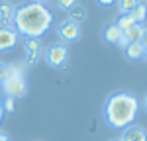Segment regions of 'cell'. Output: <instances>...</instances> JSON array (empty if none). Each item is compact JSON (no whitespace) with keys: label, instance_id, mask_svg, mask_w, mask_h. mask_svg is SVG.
<instances>
[{"label":"cell","instance_id":"2","mask_svg":"<svg viewBox=\"0 0 147 141\" xmlns=\"http://www.w3.org/2000/svg\"><path fill=\"white\" fill-rule=\"evenodd\" d=\"M139 100L131 92H114L104 104V120L114 129H124L134 124Z\"/></svg>","mask_w":147,"mask_h":141},{"label":"cell","instance_id":"9","mask_svg":"<svg viewBox=\"0 0 147 141\" xmlns=\"http://www.w3.org/2000/svg\"><path fill=\"white\" fill-rule=\"evenodd\" d=\"M120 141H147V131L145 128L131 124V126L124 128V135L120 137Z\"/></svg>","mask_w":147,"mask_h":141},{"label":"cell","instance_id":"23","mask_svg":"<svg viewBox=\"0 0 147 141\" xmlns=\"http://www.w3.org/2000/svg\"><path fill=\"white\" fill-rule=\"evenodd\" d=\"M2 117H4V108H2V100H0V122H2Z\"/></svg>","mask_w":147,"mask_h":141},{"label":"cell","instance_id":"3","mask_svg":"<svg viewBox=\"0 0 147 141\" xmlns=\"http://www.w3.org/2000/svg\"><path fill=\"white\" fill-rule=\"evenodd\" d=\"M2 84V92L6 94L8 98H22L28 92V84H26V79H24V69L22 65H10V75L8 79Z\"/></svg>","mask_w":147,"mask_h":141},{"label":"cell","instance_id":"27","mask_svg":"<svg viewBox=\"0 0 147 141\" xmlns=\"http://www.w3.org/2000/svg\"><path fill=\"white\" fill-rule=\"evenodd\" d=\"M110 141H120V139H110Z\"/></svg>","mask_w":147,"mask_h":141},{"label":"cell","instance_id":"17","mask_svg":"<svg viewBox=\"0 0 147 141\" xmlns=\"http://www.w3.org/2000/svg\"><path fill=\"white\" fill-rule=\"evenodd\" d=\"M77 4V0H55V6L59 8V10H71L73 6Z\"/></svg>","mask_w":147,"mask_h":141},{"label":"cell","instance_id":"18","mask_svg":"<svg viewBox=\"0 0 147 141\" xmlns=\"http://www.w3.org/2000/svg\"><path fill=\"white\" fill-rule=\"evenodd\" d=\"M10 75V65H6L4 61H0V82H4Z\"/></svg>","mask_w":147,"mask_h":141},{"label":"cell","instance_id":"21","mask_svg":"<svg viewBox=\"0 0 147 141\" xmlns=\"http://www.w3.org/2000/svg\"><path fill=\"white\" fill-rule=\"evenodd\" d=\"M98 2H100L102 6H110V4H112L114 0H98Z\"/></svg>","mask_w":147,"mask_h":141},{"label":"cell","instance_id":"24","mask_svg":"<svg viewBox=\"0 0 147 141\" xmlns=\"http://www.w3.org/2000/svg\"><path fill=\"white\" fill-rule=\"evenodd\" d=\"M143 108H145V110H147V94H145V96H143Z\"/></svg>","mask_w":147,"mask_h":141},{"label":"cell","instance_id":"26","mask_svg":"<svg viewBox=\"0 0 147 141\" xmlns=\"http://www.w3.org/2000/svg\"><path fill=\"white\" fill-rule=\"evenodd\" d=\"M143 59H147V47H145V53H143Z\"/></svg>","mask_w":147,"mask_h":141},{"label":"cell","instance_id":"5","mask_svg":"<svg viewBox=\"0 0 147 141\" xmlns=\"http://www.w3.org/2000/svg\"><path fill=\"white\" fill-rule=\"evenodd\" d=\"M24 51H26V63L30 67H34L39 63V59L43 55V49H41V41L35 39V37H26L24 39Z\"/></svg>","mask_w":147,"mask_h":141},{"label":"cell","instance_id":"11","mask_svg":"<svg viewBox=\"0 0 147 141\" xmlns=\"http://www.w3.org/2000/svg\"><path fill=\"white\" fill-rule=\"evenodd\" d=\"M124 49H125V57L131 59V61L143 59V53H145V45H143L141 41H134V43H127Z\"/></svg>","mask_w":147,"mask_h":141},{"label":"cell","instance_id":"13","mask_svg":"<svg viewBox=\"0 0 147 141\" xmlns=\"http://www.w3.org/2000/svg\"><path fill=\"white\" fill-rule=\"evenodd\" d=\"M86 20V10H84V6H80V4H75L71 10H69V22L77 23L79 26L80 22H84Z\"/></svg>","mask_w":147,"mask_h":141},{"label":"cell","instance_id":"7","mask_svg":"<svg viewBox=\"0 0 147 141\" xmlns=\"http://www.w3.org/2000/svg\"><path fill=\"white\" fill-rule=\"evenodd\" d=\"M143 32H145V26H141V23H136L134 28L125 30L124 34H122V39L118 41V45H120V47H125L127 43L141 41V37H143Z\"/></svg>","mask_w":147,"mask_h":141},{"label":"cell","instance_id":"12","mask_svg":"<svg viewBox=\"0 0 147 141\" xmlns=\"http://www.w3.org/2000/svg\"><path fill=\"white\" fill-rule=\"evenodd\" d=\"M122 30L116 26V23H108L106 28H104V39L108 41V43H118L120 39H122Z\"/></svg>","mask_w":147,"mask_h":141},{"label":"cell","instance_id":"1","mask_svg":"<svg viewBox=\"0 0 147 141\" xmlns=\"http://www.w3.org/2000/svg\"><path fill=\"white\" fill-rule=\"evenodd\" d=\"M51 23H53V14L47 10V6L37 2L20 6L16 8V14H14V26H16L14 30L26 37L39 39L45 32H49Z\"/></svg>","mask_w":147,"mask_h":141},{"label":"cell","instance_id":"8","mask_svg":"<svg viewBox=\"0 0 147 141\" xmlns=\"http://www.w3.org/2000/svg\"><path fill=\"white\" fill-rule=\"evenodd\" d=\"M14 14H16V6L10 0H2L0 2V28H12Z\"/></svg>","mask_w":147,"mask_h":141},{"label":"cell","instance_id":"16","mask_svg":"<svg viewBox=\"0 0 147 141\" xmlns=\"http://www.w3.org/2000/svg\"><path fill=\"white\" fill-rule=\"evenodd\" d=\"M137 4H141V0H118V8L122 14H129Z\"/></svg>","mask_w":147,"mask_h":141},{"label":"cell","instance_id":"6","mask_svg":"<svg viewBox=\"0 0 147 141\" xmlns=\"http://www.w3.org/2000/svg\"><path fill=\"white\" fill-rule=\"evenodd\" d=\"M57 34H59V37H61L63 41H79L80 39V26L65 20V22L59 26Z\"/></svg>","mask_w":147,"mask_h":141},{"label":"cell","instance_id":"20","mask_svg":"<svg viewBox=\"0 0 147 141\" xmlns=\"http://www.w3.org/2000/svg\"><path fill=\"white\" fill-rule=\"evenodd\" d=\"M141 43L147 47V28H145V32H143V37H141Z\"/></svg>","mask_w":147,"mask_h":141},{"label":"cell","instance_id":"28","mask_svg":"<svg viewBox=\"0 0 147 141\" xmlns=\"http://www.w3.org/2000/svg\"><path fill=\"white\" fill-rule=\"evenodd\" d=\"M145 6H147V4H145Z\"/></svg>","mask_w":147,"mask_h":141},{"label":"cell","instance_id":"14","mask_svg":"<svg viewBox=\"0 0 147 141\" xmlns=\"http://www.w3.org/2000/svg\"><path fill=\"white\" fill-rule=\"evenodd\" d=\"M129 16L136 20V23H141V22H145V18H147V6L141 2V4H137L134 10L129 12Z\"/></svg>","mask_w":147,"mask_h":141},{"label":"cell","instance_id":"15","mask_svg":"<svg viewBox=\"0 0 147 141\" xmlns=\"http://www.w3.org/2000/svg\"><path fill=\"white\" fill-rule=\"evenodd\" d=\"M116 26L122 30V32H125V30H129V28H134L136 26V20L129 16V14H122L120 18H118V22H116Z\"/></svg>","mask_w":147,"mask_h":141},{"label":"cell","instance_id":"10","mask_svg":"<svg viewBox=\"0 0 147 141\" xmlns=\"http://www.w3.org/2000/svg\"><path fill=\"white\" fill-rule=\"evenodd\" d=\"M18 43V32L14 28H0V51H8Z\"/></svg>","mask_w":147,"mask_h":141},{"label":"cell","instance_id":"4","mask_svg":"<svg viewBox=\"0 0 147 141\" xmlns=\"http://www.w3.org/2000/svg\"><path fill=\"white\" fill-rule=\"evenodd\" d=\"M43 55H45L47 65H51V67H65V63L69 59V49L63 43H51L45 49Z\"/></svg>","mask_w":147,"mask_h":141},{"label":"cell","instance_id":"19","mask_svg":"<svg viewBox=\"0 0 147 141\" xmlns=\"http://www.w3.org/2000/svg\"><path fill=\"white\" fill-rule=\"evenodd\" d=\"M2 108L8 110V112H14V98H8V96H6V98L2 100Z\"/></svg>","mask_w":147,"mask_h":141},{"label":"cell","instance_id":"25","mask_svg":"<svg viewBox=\"0 0 147 141\" xmlns=\"http://www.w3.org/2000/svg\"><path fill=\"white\" fill-rule=\"evenodd\" d=\"M32 2H37V4H43L45 0H32Z\"/></svg>","mask_w":147,"mask_h":141},{"label":"cell","instance_id":"22","mask_svg":"<svg viewBox=\"0 0 147 141\" xmlns=\"http://www.w3.org/2000/svg\"><path fill=\"white\" fill-rule=\"evenodd\" d=\"M0 141H10V139H8V135H6L4 131H0Z\"/></svg>","mask_w":147,"mask_h":141}]
</instances>
